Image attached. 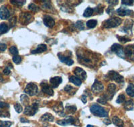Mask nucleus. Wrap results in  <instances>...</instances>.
I'll return each instance as SVG.
<instances>
[{
  "instance_id": "nucleus-1",
  "label": "nucleus",
  "mask_w": 134,
  "mask_h": 127,
  "mask_svg": "<svg viewBox=\"0 0 134 127\" xmlns=\"http://www.w3.org/2000/svg\"><path fill=\"white\" fill-rule=\"evenodd\" d=\"M78 61L81 64L86 66L94 68L95 63L98 61L97 57L94 56V54L90 51H78Z\"/></svg>"
},
{
  "instance_id": "nucleus-2",
  "label": "nucleus",
  "mask_w": 134,
  "mask_h": 127,
  "mask_svg": "<svg viewBox=\"0 0 134 127\" xmlns=\"http://www.w3.org/2000/svg\"><path fill=\"white\" fill-rule=\"evenodd\" d=\"M90 111L93 115L99 117H108V112L105 110V108L98 105H93L90 108Z\"/></svg>"
},
{
  "instance_id": "nucleus-3",
  "label": "nucleus",
  "mask_w": 134,
  "mask_h": 127,
  "mask_svg": "<svg viewBox=\"0 0 134 127\" xmlns=\"http://www.w3.org/2000/svg\"><path fill=\"white\" fill-rule=\"evenodd\" d=\"M122 23V20L117 17H113L111 18L105 20L103 22V27L104 28H113V27H117Z\"/></svg>"
},
{
  "instance_id": "nucleus-4",
  "label": "nucleus",
  "mask_w": 134,
  "mask_h": 127,
  "mask_svg": "<svg viewBox=\"0 0 134 127\" xmlns=\"http://www.w3.org/2000/svg\"><path fill=\"white\" fill-rule=\"evenodd\" d=\"M57 123L59 125L61 126H65L67 125H74V126H78L79 124V120L76 118H74L72 116H69L66 118H64V120H58Z\"/></svg>"
},
{
  "instance_id": "nucleus-5",
  "label": "nucleus",
  "mask_w": 134,
  "mask_h": 127,
  "mask_svg": "<svg viewBox=\"0 0 134 127\" xmlns=\"http://www.w3.org/2000/svg\"><path fill=\"white\" fill-rule=\"evenodd\" d=\"M116 88H117V87H116V85L115 84H109L107 86V93L104 94L102 97L107 101L112 99L114 94H115Z\"/></svg>"
},
{
  "instance_id": "nucleus-6",
  "label": "nucleus",
  "mask_w": 134,
  "mask_h": 127,
  "mask_svg": "<svg viewBox=\"0 0 134 127\" xmlns=\"http://www.w3.org/2000/svg\"><path fill=\"white\" fill-rule=\"evenodd\" d=\"M107 77L108 78L109 80L115 81L117 83H121V82H124V77L121 75H120L119 73H117L115 71H113V70L109 72L107 75Z\"/></svg>"
},
{
  "instance_id": "nucleus-7",
  "label": "nucleus",
  "mask_w": 134,
  "mask_h": 127,
  "mask_svg": "<svg viewBox=\"0 0 134 127\" xmlns=\"http://www.w3.org/2000/svg\"><path fill=\"white\" fill-rule=\"evenodd\" d=\"M38 86L36 84L33 83V82H30V83L27 84L26 86V88L24 90L25 93L28 94L30 96H33L36 95L38 93Z\"/></svg>"
},
{
  "instance_id": "nucleus-8",
  "label": "nucleus",
  "mask_w": 134,
  "mask_h": 127,
  "mask_svg": "<svg viewBox=\"0 0 134 127\" xmlns=\"http://www.w3.org/2000/svg\"><path fill=\"white\" fill-rule=\"evenodd\" d=\"M38 108H39L38 103L34 102L32 105H28L26 106L24 114L27 116H34L38 111Z\"/></svg>"
},
{
  "instance_id": "nucleus-9",
  "label": "nucleus",
  "mask_w": 134,
  "mask_h": 127,
  "mask_svg": "<svg viewBox=\"0 0 134 127\" xmlns=\"http://www.w3.org/2000/svg\"><path fill=\"white\" fill-rule=\"evenodd\" d=\"M133 25V21L132 20H125L124 26L120 29L121 32H123L127 34H132V27Z\"/></svg>"
},
{
  "instance_id": "nucleus-10",
  "label": "nucleus",
  "mask_w": 134,
  "mask_h": 127,
  "mask_svg": "<svg viewBox=\"0 0 134 127\" xmlns=\"http://www.w3.org/2000/svg\"><path fill=\"white\" fill-rule=\"evenodd\" d=\"M111 51L115 53L119 57L124 58L125 57V54H124V48L122 47V45L119 44H114L112 45L111 48Z\"/></svg>"
},
{
  "instance_id": "nucleus-11",
  "label": "nucleus",
  "mask_w": 134,
  "mask_h": 127,
  "mask_svg": "<svg viewBox=\"0 0 134 127\" xmlns=\"http://www.w3.org/2000/svg\"><path fill=\"white\" fill-rule=\"evenodd\" d=\"M33 17L30 13L24 12L21 13L20 15V21L22 25H27L32 21Z\"/></svg>"
},
{
  "instance_id": "nucleus-12",
  "label": "nucleus",
  "mask_w": 134,
  "mask_h": 127,
  "mask_svg": "<svg viewBox=\"0 0 134 127\" xmlns=\"http://www.w3.org/2000/svg\"><path fill=\"white\" fill-rule=\"evenodd\" d=\"M124 54L125 56L134 62V44L127 45L124 49Z\"/></svg>"
},
{
  "instance_id": "nucleus-13",
  "label": "nucleus",
  "mask_w": 134,
  "mask_h": 127,
  "mask_svg": "<svg viewBox=\"0 0 134 127\" xmlns=\"http://www.w3.org/2000/svg\"><path fill=\"white\" fill-rule=\"evenodd\" d=\"M73 72L75 74L76 77L79 78L81 81L82 80H85L86 78H87V73L81 68L76 67L75 70H74Z\"/></svg>"
},
{
  "instance_id": "nucleus-14",
  "label": "nucleus",
  "mask_w": 134,
  "mask_h": 127,
  "mask_svg": "<svg viewBox=\"0 0 134 127\" xmlns=\"http://www.w3.org/2000/svg\"><path fill=\"white\" fill-rule=\"evenodd\" d=\"M40 86L42 87V91L49 96L54 95V91L52 88V86H50L46 82H42L40 83Z\"/></svg>"
},
{
  "instance_id": "nucleus-15",
  "label": "nucleus",
  "mask_w": 134,
  "mask_h": 127,
  "mask_svg": "<svg viewBox=\"0 0 134 127\" xmlns=\"http://www.w3.org/2000/svg\"><path fill=\"white\" fill-rule=\"evenodd\" d=\"M104 86L103 84L100 82L98 81L97 80H95L94 84H93L91 87V90L93 91L94 93H99L101 91L103 90Z\"/></svg>"
},
{
  "instance_id": "nucleus-16",
  "label": "nucleus",
  "mask_w": 134,
  "mask_h": 127,
  "mask_svg": "<svg viewBox=\"0 0 134 127\" xmlns=\"http://www.w3.org/2000/svg\"><path fill=\"white\" fill-rule=\"evenodd\" d=\"M58 58L60 59V60L62 62H63V63H66V65L71 66L74 63L73 60L70 57L65 56V55L63 54L62 53H58Z\"/></svg>"
},
{
  "instance_id": "nucleus-17",
  "label": "nucleus",
  "mask_w": 134,
  "mask_h": 127,
  "mask_svg": "<svg viewBox=\"0 0 134 127\" xmlns=\"http://www.w3.org/2000/svg\"><path fill=\"white\" fill-rule=\"evenodd\" d=\"M10 13L6 6H2L0 8V18L2 20H7L9 18Z\"/></svg>"
},
{
  "instance_id": "nucleus-18",
  "label": "nucleus",
  "mask_w": 134,
  "mask_h": 127,
  "mask_svg": "<svg viewBox=\"0 0 134 127\" xmlns=\"http://www.w3.org/2000/svg\"><path fill=\"white\" fill-rule=\"evenodd\" d=\"M43 21H44V25L47 26L48 27H50V28L53 27L55 25V21L54 19L52 18V17L49 16V15H45Z\"/></svg>"
},
{
  "instance_id": "nucleus-19",
  "label": "nucleus",
  "mask_w": 134,
  "mask_h": 127,
  "mask_svg": "<svg viewBox=\"0 0 134 127\" xmlns=\"http://www.w3.org/2000/svg\"><path fill=\"white\" fill-rule=\"evenodd\" d=\"M117 12L118 15L122 17L126 16V15H131V14H134L133 11L125 8H119V9H117Z\"/></svg>"
},
{
  "instance_id": "nucleus-20",
  "label": "nucleus",
  "mask_w": 134,
  "mask_h": 127,
  "mask_svg": "<svg viewBox=\"0 0 134 127\" xmlns=\"http://www.w3.org/2000/svg\"><path fill=\"white\" fill-rule=\"evenodd\" d=\"M63 80L60 76H55V77L51 78H50V84L52 88H57L60 85V84L62 82Z\"/></svg>"
},
{
  "instance_id": "nucleus-21",
  "label": "nucleus",
  "mask_w": 134,
  "mask_h": 127,
  "mask_svg": "<svg viewBox=\"0 0 134 127\" xmlns=\"http://www.w3.org/2000/svg\"><path fill=\"white\" fill-rule=\"evenodd\" d=\"M47 50V46H46V44H42L38 45L37 48L34 50H32V54H40L42 53L44 51H46Z\"/></svg>"
},
{
  "instance_id": "nucleus-22",
  "label": "nucleus",
  "mask_w": 134,
  "mask_h": 127,
  "mask_svg": "<svg viewBox=\"0 0 134 127\" xmlns=\"http://www.w3.org/2000/svg\"><path fill=\"white\" fill-rule=\"evenodd\" d=\"M40 120L42 122H52L54 120V117L51 114L46 113L42 116Z\"/></svg>"
},
{
  "instance_id": "nucleus-23",
  "label": "nucleus",
  "mask_w": 134,
  "mask_h": 127,
  "mask_svg": "<svg viewBox=\"0 0 134 127\" xmlns=\"http://www.w3.org/2000/svg\"><path fill=\"white\" fill-rule=\"evenodd\" d=\"M53 110L59 114L61 117H64V114L63 113V106L62 102H60L59 105H55L53 107Z\"/></svg>"
},
{
  "instance_id": "nucleus-24",
  "label": "nucleus",
  "mask_w": 134,
  "mask_h": 127,
  "mask_svg": "<svg viewBox=\"0 0 134 127\" xmlns=\"http://www.w3.org/2000/svg\"><path fill=\"white\" fill-rule=\"evenodd\" d=\"M124 108L126 111H133L134 109V100H128L124 104Z\"/></svg>"
},
{
  "instance_id": "nucleus-25",
  "label": "nucleus",
  "mask_w": 134,
  "mask_h": 127,
  "mask_svg": "<svg viewBox=\"0 0 134 127\" xmlns=\"http://www.w3.org/2000/svg\"><path fill=\"white\" fill-rule=\"evenodd\" d=\"M112 122H113V124L117 127H124V121L121 120L119 117H117V116L115 117H113L112 118Z\"/></svg>"
},
{
  "instance_id": "nucleus-26",
  "label": "nucleus",
  "mask_w": 134,
  "mask_h": 127,
  "mask_svg": "<svg viewBox=\"0 0 134 127\" xmlns=\"http://www.w3.org/2000/svg\"><path fill=\"white\" fill-rule=\"evenodd\" d=\"M69 81L77 86H80L81 85V84H82V81L79 78L76 77L75 76H70L69 77Z\"/></svg>"
},
{
  "instance_id": "nucleus-27",
  "label": "nucleus",
  "mask_w": 134,
  "mask_h": 127,
  "mask_svg": "<svg viewBox=\"0 0 134 127\" xmlns=\"http://www.w3.org/2000/svg\"><path fill=\"white\" fill-rule=\"evenodd\" d=\"M126 92L131 97H134V84L130 83L126 89Z\"/></svg>"
},
{
  "instance_id": "nucleus-28",
  "label": "nucleus",
  "mask_w": 134,
  "mask_h": 127,
  "mask_svg": "<svg viewBox=\"0 0 134 127\" xmlns=\"http://www.w3.org/2000/svg\"><path fill=\"white\" fill-rule=\"evenodd\" d=\"M64 90L66 92H67V93L70 94V95H74V94L76 92V88H74L72 86H70V85H66V86L64 87Z\"/></svg>"
},
{
  "instance_id": "nucleus-29",
  "label": "nucleus",
  "mask_w": 134,
  "mask_h": 127,
  "mask_svg": "<svg viewBox=\"0 0 134 127\" xmlns=\"http://www.w3.org/2000/svg\"><path fill=\"white\" fill-rule=\"evenodd\" d=\"M20 100H21V102L22 103V105H24V106H27L29 105V98L27 97V96L26 94H22L21 96V97H20Z\"/></svg>"
},
{
  "instance_id": "nucleus-30",
  "label": "nucleus",
  "mask_w": 134,
  "mask_h": 127,
  "mask_svg": "<svg viewBox=\"0 0 134 127\" xmlns=\"http://www.w3.org/2000/svg\"><path fill=\"white\" fill-rule=\"evenodd\" d=\"M8 31V26L5 23L0 24V35L4 34Z\"/></svg>"
},
{
  "instance_id": "nucleus-31",
  "label": "nucleus",
  "mask_w": 134,
  "mask_h": 127,
  "mask_svg": "<svg viewBox=\"0 0 134 127\" xmlns=\"http://www.w3.org/2000/svg\"><path fill=\"white\" fill-rule=\"evenodd\" d=\"M93 12H94V9L93 8L88 7L87 9L85 10L83 13V16L85 17V18H88V17H90L93 15Z\"/></svg>"
},
{
  "instance_id": "nucleus-32",
  "label": "nucleus",
  "mask_w": 134,
  "mask_h": 127,
  "mask_svg": "<svg viewBox=\"0 0 134 127\" xmlns=\"http://www.w3.org/2000/svg\"><path fill=\"white\" fill-rule=\"evenodd\" d=\"M97 24V21L95 20H88V21H87V24H86L87 27L90 29H93L96 27Z\"/></svg>"
},
{
  "instance_id": "nucleus-33",
  "label": "nucleus",
  "mask_w": 134,
  "mask_h": 127,
  "mask_svg": "<svg viewBox=\"0 0 134 127\" xmlns=\"http://www.w3.org/2000/svg\"><path fill=\"white\" fill-rule=\"evenodd\" d=\"M28 9L30 11H33V12H38V11L40 10V8L33 3H30L28 5Z\"/></svg>"
},
{
  "instance_id": "nucleus-34",
  "label": "nucleus",
  "mask_w": 134,
  "mask_h": 127,
  "mask_svg": "<svg viewBox=\"0 0 134 127\" xmlns=\"http://www.w3.org/2000/svg\"><path fill=\"white\" fill-rule=\"evenodd\" d=\"M117 38L120 42L125 44V43L127 42L131 41V39L129 38L127 36H117Z\"/></svg>"
},
{
  "instance_id": "nucleus-35",
  "label": "nucleus",
  "mask_w": 134,
  "mask_h": 127,
  "mask_svg": "<svg viewBox=\"0 0 134 127\" xmlns=\"http://www.w3.org/2000/svg\"><path fill=\"white\" fill-rule=\"evenodd\" d=\"M84 22L82 21H78L75 23V26L76 28H77L78 30H84L85 29V26H84Z\"/></svg>"
},
{
  "instance_id": "nucleus-36",
  "label": "nucleus",
  "mask_w": 134,
  "mask_h": 127,
  "mask_svg": "<svg viewBox=\"0 0 134 127\" xmlns=\"http://www.w3.org/2000/svg\"><path fill=\"white\" fill-rule=\"evenodd\" d=\"M66 112H68V113L73 114L76 112V107L75 105H73V106H66Z\"/></svg>"
},
{
  "instance_id": "nucleus-37",
  "label": "nucleus",
  "mask_w": 134,
  "mask_h": 127,
  "mask_svg": "<svg viewBox=\"0 0 134 127\" xmlns=\"http://www.w3.org/2000/svg\"><path fill=\"white\" fill-rule=\"evenodd\" d=\"M12 123L10 121H2L0 120V127H10Z\"/></svg>"
},
{
  "instance_id": "nucleus-38",
  "label": "nucleus",
  "mask_w": 134,
  "mask_h": 127,
  "mask_svg": "<svg viewBox=\"0 0 134 127\" xmlns=\"http://www.w3.org/2000/svg\"><path fill=\"white\" fill-rule=\"evenodd\" d=\"M125 95L123 94H120V95H119V96L117 97V100H116V102H117V104H121V103H123L124 101H125Z\"/></svg>"
},
{
  "instance_id": "nucleus-39",
  "label": "nucleus",
  "mask_w": 134,
  "mask_h": 127,
  "mask_svg": "<svg viewBox=\"0 0 134 127\" xmlns=\"http://www.w3.org/2000/svg\"><path fill=\"white\" fill-rule=\"evenodd\" d=\"M9 52L14 56H17L18 54V50L17 49V48L15 46H12V47L9 48Z\"/></svg>"
},
{
  "instance_id": "nucleus-40",
  "label": "nucleus",
  "mask_w": 134,
  "mask_h": 127,
  "mask_svg": "<svg viewBox=\"0 0 134 127\" xmlns=\"http://www.w3.org/2000/svg\"><path fill=\"white\" fill-rule=\"evenodd\" d=\"M14 108H15V110L16 111V112L18 113H20V112H21L22 111H23L22 106L19 103H16L15 105H14Z\"/></svg>"
},
{
  "instance_id": "nucleus-41",
  "label": "nucleus",
  "mask_w": 134,
  "mask_h": 127,
  "mask_svg": "<svg viewBox=\"0 0 134 127\" xmlns=\"http://www.w3.org/2000/svg\"><path fill=\"white\" fill-rule=\"evenodd\" d=\"M16 22H17V18L16 17H13L10 20H9V24L10 25V27H14L16 24Z\"/></svg>"
},
{
  "instance_id": "nucleus-42",
  "label": "nucleus",
  "mask_w": 134,
  "mask_h": 127,
  "mask_svg": "<svg viewBox=\"0 0 134 127\" xmlns=\"http://www.w3.org/2000/svg\"><path fill=\"white\" fill-rule=\"evenodd\" d=\"M13 62L16 64H19L21 62V57L20 56H14L12 58Z\"/></svg>"
},
{
  "instance_id": "nucleus-43",
  "label": "nucleus",
  "mask_w": 134,
  "mask_h": 127,
  "mask_svg": "<svg viewBox=\"0 0 134 127\" xmlns=\"http://www.w3.org/2000/svg\"><path fill=\"white\" fill-rule=\"evenodd\" d=\"M121 3L122 4L125 5L131 6L133 5L134 1H132V0H123V1H121Z\"/></svg>"
},
{
  "instance_id": "nucleus-44",
  "label": "nucleus",
  "mask_w": 134,
  "mask_h": 127,
  "mask_svg": "<svg viewBox=\"0 0 134 127\" xmlns=\"http://www.w3.org/2000/svg\"><path fill=\"white\" fill-rule=\"evenodd\" d=\"M103 7L101 6V5H99L97 7L94 9V11H96L97 14H102L103 12Z\"/></svg>"
},
{
  "instance_id": "nucleus-45",
  "label": "nucleus",
  "mask_w": 134,
  "mask_h": 127,
  "mask_svg": "<svg viewBox=\"0 0 134 127\" xmlns=\"http://www.w3.org/2000/svg\"><path fill=\"white\" fill-rule=\"evenodd\" d=\"M11 3H12L14 5H16L18 6H21L26 3V1H11Z\"/></svg>"
},
{
  "instance_id": "nucleus-46",
  "label": "nucleus",
  "mask_w": 134,
  "mask_h": 127,
  "mask_svg": "<svg viewBox=\"0 0 134 127\" xmlns=\"http://www.w3.org/2000/svg\"><path fill=\"white\" fill-rule=\"evenodd\" d=\"M0 117H9V113L6 111H0Z\"/></svg>"
},
{
  "instance_id": "nucleus-47",
  "label": "nucleus",
  "mask_w": 134,
  "mask_h": 127,
  "mask_svg": "<svg viewBox=\"0 0 134 127\" xmlns=\"http://www.w3.org/2000/svg\"><path fill=\"white\" fill-rule=\"evenodd\" d=\"M9 105L8 104L3 102H0V108H9Z\"/></svg>"
},
{
  "instance_id": "nucleus-48",
  "label": "nucleus",
  "mask_w": 134,
  "mask_h": 127,
  "mask_svg": "<svg viewBox=\"0 0 134 127\" xmlns=\"http://www.w3.org/2000/svg\"><path fill=\"white\" fill-rule=\"evenodd\" d=\"M7 45L3 43H0V51H3L6 50Z\"/></svg>"
},
{
  "instance_id": "nucleus-49",
  "label": "nucleus",
  "mask_w": 134,
  "mask_h": 127,
  "mask_svg": "<svg viewBox=\"0 0 134 127\" xmlns=\"http://www.w3.org/2000/svg\"><path fill=\"white\" fill-rule=\"evenodd\" d=\"M98 102H99L100 104H103V105H105L107 103V100H105V99H103V97H101L100 99H99L97 100Z\"/></svg>"
},
{
  "instance_id": "nucleus-50",
  "label": "nucleus",
  "mask_w": 134,
  "mask_h": 127,
  "mask_svg": "<svg viewBox=\"0 0 134 127\" xmlns=\"http://www.w3.org/2000/svg\"><path fill=\"white\" fill-rule=\"evenodd\" d=\"M3 72L5 75H9V74L11 73V71L10 70H9V68H8V67H6V68H5L4 70H3Z\"/></svg>"
},
{
  "instance_id": "nucleus-51",
  "label": "nucleus",
  "mask_w": 134,
  "mask_h": 127,
  "mask_svg": "<svg viewBox=\"0 0 134 127\" xmlns=\"http://www.w3.org/2000/svg\"><path fill=\"white\" fill-rule=\"evenodd\" d=\"M113 11H114V9L112 6H109L108 8L107 9V13L109 14H111L112 12H113Z\"/></svg>"
},
{
  "instance_id": "nucleus-52",
  "label": "nucleus",
  "mask_w": 134,
  "mask_h": 127,
  "mask_svg": "<svg viewBox=\"0 0 134 127\" xmlns=\"http://www.w3.org/2000/svg\"><path fill=\"white\" fill-rule=\"evenodd\" d=\"M87 96L86 94H83V95L81 96V100H82V102L84 103V104H86V103H87Z\"/></svg>"
},
{
  "instance_id": "nucleus-53",
  "label": "nucleus",
  "mask_w": 134,
  "mask_h": 127,
  "mask_svg": "<svg viewBox=\"0 0 134 127\" xmlns=\"http://www.w3.org/2000/svg\"><path fill=\"white\" fill-rule=\"evenodd\" d=\"M107 2L111 4V5H116L118 3V1H116V0H115V1H107Z\"/></svg>"
},
{
  "instance_id": "nucleus-54",
  "label": "nucleus",
  "mask_w": 134,
  "mask_h": 127,
  "mask_svg": "<svg viewBox=\"0 0 134 127\" xmlns=\"http://www.w3.org/2000/svg\"><path fill=\"white\" fill-rule=\"evenodd\" d=\"M104 123H105V124H107V125H109V124H110L111 123V120L109 119H105V120H104Z\"/></svg>"
},
{
  "instance_id": "nucleus-55",
  "label": "nucleus",
  "mask_w": 134,
  "mask_h": 127,
  "mask_svg": "<svg viewBox=\"0 0 134 127\" xmlns=\"http://www.w3.org/2000/svg\"><path fill=\"white\" fill-rule=\"evenodd\" d=\"M20 120H21V123H29V120L26 118H20Z\"/></svg>"
},
{
  "instance_id": "nucleus-56",
  "label": "nucleus",
  "mask_w": 134,
  "mask_h": 127,
  "mask_svg": "<svg viewBox=\"0 0 134 127\" xmlns=\"http://www.w3.org/2000/svg\"><path fill=\"white\" fill-rule=\"evenodd\" d=\"M2 80H3V78H2V75L0 74V82H1V81H2Z\"/></svg>"
},
{
  "instance_id": "nucleus-57",
  "label": "nucleus",
  "mask_w": 134,
  "mask_h": 127,
  "mask_svg": "<svg viewBox=\"0 0 134 127\" xmlns=\"http://www.w3.org/2000/svg\"><path fill=\"white\" fill-rule=\"evenodd\" d=\"M87 127H97V126H94L93 125H88Z\"/></svg>"
},
{
  "instance_id": "nucleus-58",
  "label": "nucleus",
  "mask_w": 134,
  "mask_h": 127,
  "mask_svg": "<svg viewBox=\"0 0 134 127\" xmlns=\"http://www.w3.org/2000/svg\"><path fill=\"white\" fill-rule=\"evenodd\" d=\"M0 2H2V1H0Z\"/></svg>"
}]
</instances>
